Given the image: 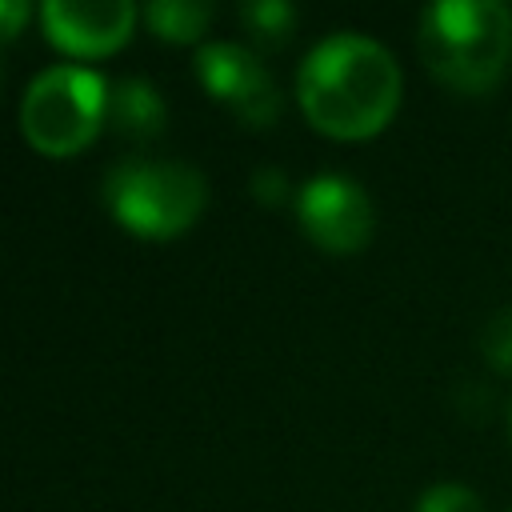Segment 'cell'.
Masks as SVG:
<instances>
[{"label": "cell", "mask_w": 512, "mask_h": 512, "mask_svg": "<svg viewBox=\"0 0 512 512\" xmlns=\"http://www.w3.org/2000/svg\"><path fill=\"white\" fill-rule=\"evenodd\" d=\"M296 100L328 136H376L400 104V64L364 32H328L296 72Z\"/></svg>", "instance_id": "6da1fadb"}, {"label": "cell", "mask_w": 512, "mask_h": 512, "mask_svg": "<svg viewBox=\"0 0 512 512\" xmlns=\"http://www.w3.org/2000/svg\"><path fill=\"white\" fill-rule=\"evenodd\" d=\"M428 72L464 96L496 88L512 60V8L500 0H436L416 28Z\"/></svg>", "instance_id": "7a4b0ae2"}, {"label": "cell", "mask_w": 512, "mask_h": 512, "mask_svg": "<svg viewBox=\"0 0 512 512\" xmlns=\"http://www.w3.org/2000/svg\"><path fill=\"white\" fill-rule=\"evenodd\" d=\"M108 212L140 232V236H172L196 220L204 208L208 184L200 168L184 160H156V156H120L100 184Z\"/></svg>", "instance_id": "3957f363"}, {"label": "cell", "mask_w": 512, "mask_h": 512, "mask_svg": "<svg viewBox=\"0 0 512 512\" xmlns=\"http://www.w3.org/2000/svg\"><path fill=\"white\" fill-rule=\"evenodd\" d=\"M108 80L84 64L40 68L20 100V128L40 152H76L104 120Z\"/></svg>", "instance_id": "277c9868"}, {"label": "cell", "mask_w": 512, "mask_h": 512, "mask_svg": "<svg viewBox=\"0 0 512 512\" xmlns=\"http://www.w3.org/2000/svg\"><path fill=\"white\" fill-rule=\"evenodd\" d=\"M296 216L304 232L328 252H356L372 236L368 192L340 172H320L296 188Z\"/></svg>", "instance_id": "5b68a950"}, {"label": "cell", "mask_w": 512, "mask_h": 512, "mask_svg": "<svg viewBox=\"0 0 512 512\" xmlns=\"http://www.w3.org/2000/svg\"><path fill=\"white\" fill-rule=\"evenodd\" d=\"M196 76L212 96H220L244 124H268L280 112V88L260 56L232 40H208L196 48Z\"/></svg>", "instance_id": "8992f818"}, {"label": "cell", "mask_w": 512, "mask_h": 512, "mask_svg": "<svg viewBox=\"0 0 512 512\" xmlns=\"http://www.w3.org/2000/svg\"><path fill=\"white\" fill-rule=\"evenodd\" d=\"M40 20L72 52H108L128 36L136 8L128 0H44Z\"/></svg>", "instance_id": "52a82bcc"}, {"label": "cell", "mask_w": 512, "mask_h": 512, "mask_svg": "<svg viewBox=\"0 0 512 512\" xmlns=\"http://www.w3.org/2000/svg\"><path fill=\"white\" fill-rule=\"evenodd\" d=\"M104 120L128 140H152L164 128V96L144 76H124L108 84Z\"/></svg>", "instance_id": "ba28073f"}, {"label": "cell", "mask_w": 512, "mask_h": 512, "mask_svg": "<svg viewBox=\"0 0 512 512\" xmlns=\"http://www.w3.org/2000/svg\"><path fill=\"white\" fill-rule=\"evenodd\" d=\"M144 16H148L152 32H160L168 40H192L212 20V4L208 0H148Z\"/></svg>", "instance_id": "9c48e42d"}, {"label": "cell", "mask_w": 512, "mask_h": 512, "mask_svg": "<svg viewBox=\"0 0 512 512\" xmlns=\"http://www.w3.org/2000/svg\"><path fill=\"white\" fill-rule=\"evenodd\" d=\"M480 356L492 372L512 376V308H500L480 328Z\"/></svg>", "instance_id": "30bf717a"}, {"label": "cell", "mask_w": 512, "mask_h": 512, "mask_svg": "<svg viewBox=\"0 0 512 512\" xmlns=\"http://www.w3.org/2000/svg\"><path fill=\"white\" fill-rule=\"evenodd\" d=\"M240 20H244L256 36H264V40H280V36L292 28L296 8L284 4V0H248V4H240Z\"/></svg>", "instance_id": "8fae6325"}, {"label": "cell", "mask_w": 512, "mask_h": 512, "mask_svg": "<svg viewBox=\"0 0 512 512\" xmlns=\"http://www.w3.org/2000/svg\"><path fill=\"white\" fill-rule=\"evenodd\" d=\"M416 512H488V508H484V500L468 484L440 480V484H432V488L420 492Z\"/></svg>", "instance_id": "7c38bea8"}, {"label": "cell", "mask_w": 512, "mask_h": 512, "mask_svg": "<svg viewBox=\"0 0 512 512\" xmlns=\"http://www.w3.org/2000/svg\"><path fill=\"white\" fill-rule=\"evenodd\" d=\"M248 188H252V196H260V200H268V204H280L284 192H288V176H284L280 168H256V172L248 176Z\"/></svg>", "instance_id": "4fadbf2b"}, {"label": "cell", "mask_w": 512, "mask_h": 512, "mask_svg": "<svg viewBox=\"0 0 512 512\" xmlns=\"http://www.w3.org/2000/svg\"><path fill=\"white\" fill-rule=\"evenodd\" d=\"M28 16V4L24 0H0V40H8Z\"/></svg>", "instance_id": "5bb4252c"}, {"label": "cell", "mask_w": 512, "mask_h": 512, "mask_svg": "<svg viewBox=\"0 0 512 512\" xmlns=\"http://www.w3.org/2000/svg\"><path fill=\"white\" fill-rule=\"evenodd\" d=\"M508 512H512V508H508Z\"/></svg>", "instance_id": "9a60e30c"}]
</instances>
